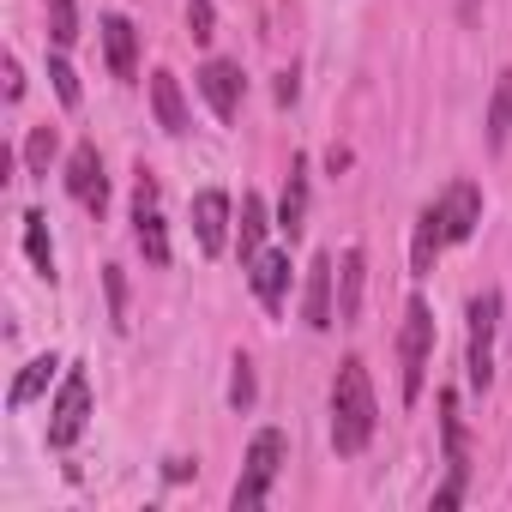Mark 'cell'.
I'll list each match as a JSON object with an SVG mask.
<instances>
[{
	"mask_svg": "<svg viewBox=\"0 0 512 512\" xmlns=\"http://www.w3.org/2000/svg\"><path fill=\"white\" fill-rule=\"evenodd\" d=\"M374 428H380L374 386H368V368H362V356H350V362L338 368V380H332V446H338V458H356V452H368Z\"/></svg>",
	"mask_w": 512,
	"mask_h": 512,
	"instance_id": "obj_1",
	"label": "cell"
},
{
	"mask_svg": "<svg viewBox=\"0 0 512 512\" xmlns=\"http://www.w3.org/2000/svg\"><path fill=\"white\" fill-rule=\"evenodd\" d=\"M284 470V434L278 428H260L247 446V464H241V482H235V512H253V506H266L272 482Z\"/></svg>",
	"mask_w": 512,
	"mask_h": 512,
	"instance_id": "obj_2",
	"label": "cell"
},
{
	"mask_svg": "<svg viewBox=\"0 0 512 512\" xmlns=\"http://www.w3.org/2000/svg\"><path fill=\"white\" fill-rule=\"evenodd\" d=\"M494 332H500V290H482L470 302V344H464V374L476 392L494 386Z\"/></svg>",
	"mask_w": 512,
	"mask_h": 512,
	"instance_id": "obj_3",
	"label": "cell"
},
{
	"mask_svg": "<svg viewBox=\"0 0 512 512\" xmlns=\"http://www.w3.org/2000/svg\"><path fill=\"white\" fill-rule=\"evenodd\" d=\"M428 356H434V314L428 302H410L404 308V332H398V362H404V404L422 398V380H428Z\"/></svg>",
	"mask_w": 512,
	"mask_h": 512,
	"instance_id": "obj_4",
	"label": "cell"
},
{
	"mask_svg": "<svg viewBox=\"0 0 512 512\" xmlns=\"http://www.w3.org/2000/svg\"><path fill=\"white\" fill-rule=\"evenodd\" d=\"M85 416H91V380H85V368H67V380L55 392V410H49V446L67 452L85 434Z\"/></svg>",
	"mask_w": 512,
	"mask_h": 512,
	"instance_id": "obj_5",
	"label": "cell"
},
{
	"mask_svg": "<svg viewBox=\"0 0 512 512\" xmlns=\"http://www.w3.org/2000/svg\"><path fill=\"white\" fill-rule=\"evenodd\" d=\"M133 235H139L145 266H169V229H163V211H157V175H145V169H139V187H133Z\"/></svg>",
	"mask_w": 512,
	"mask_h": 512,
	"instance_id": "obj_6",
	"label": "cell"
},
{
	"mask_svg": "<svg viewBox=\"0 0 512 512\" xmlns=\"http://www.w3.org/2000/svg\"><path fill=\"white\" fill-rule=\"evenodd\" d=\"M67 193H73L85 211H103V205H109L103 157H97V145H91V139H85V145H73V157H67Z\"/></svg>",
	"mask_w": 512,
	"mask_h": 512,
	"instance_id": "obj_7",
	"label": "cell"
},
{
	"mask_svg": "<svg viewBox=\"0 0 512 512\" xmlns=\"http://www.w3.org/2000/svg\"><path fill=\"white\" fill-rule=\"evenodd\" d=\"M434 205L446 217V241H470L476 235V223H482V187L476 181H452Z\"/></svg>",
	"mask_w": 512,
	"mask_h": 512,
	"instance_id": "obj_8",
	"label": "cell"
},
{
	"mask_svg": "<svg viewBox=\"0 0 512 512\" xmlns=\"http://www.w3.org/2000/svg\"><path fill=\"white\" fill-rule=\"evenodd\" d=\"M332 260H326V253H320V260L308 266V290H302V320L314 326V332H332L338 326V308H332Z\"/></svg>",
	"mask_w": 512,
	"mask_h": 512,
	"instance_id": "obj_9",
	"label": "cell"
},
{
	"mask_svg": "<svg viewBox=\"0 0 512 512\" xmlns=\"http://www.w3.org/2000/svg\"><path fill=\"white\" fill-rule=\"evenodd\" d=\"M253 296L266 314H284L290 296V253H253Z\"/></svg>",
	"mask_w": 512,
	"mask_h": 512,
	"instance_id": "obj_10",
	"label": "cell"
},
{
	"mask_svg": "<svg viewBox=\"0 0 512 512\" xmlns=\"http://www.w3.org/2000/svg\"><path fill=\"white\" fill-rule=\"evenodd\" d=\"M199 91H205V103H211L217 121H235V115H241V73H235L229 61H205Z\"/></svg>",
	"mask_w": 512,
	"mask_h": 512,
	"instance_id": "obj_11",
	"label": "cell"
},
{
	"mask_svg": "<svg viewBox=\"0 0 512 512\" xmlns=\"http://www.w3.org/2000/svg\"><path fill=\"white\" fill-rule=\"evenodd\" d=\"M193 235H199L205 253H223V241H229V193L205 187V193L193 199Z\"/></svg>",
	"mask_w": 512,
	"mask_h": 512,
	"instance_id": "obj_12",
	"label": "cell"
},
{
	"mask_svg": "<svg viewBox=\"0 0 512 512\" xmlns=\"http://www.w3.org/2000/svg\"><path fill=\"white\" fill-rule=\"evenodd\" d=\"M103 55H109V73H115V79H133V73H139V31H133L121 13L103 19Z\"/></svg>",
	"mask_w": 512,
	"mask_h": 512,
	"instance_id": "obj_13",
	"label": "cell"
},
{
	"mask_svg": "<svg viewBox=\"0 0 512 512\" xmlns=\"http://www.w3.org/2000/svg\"><path fill=\"white\" fill-rule=\"evenodd\" d=\"M278 229L296 241L308 229V157H290V181H284V205H278Z\"/></svg>",
	"mask_w": 512,
	"mask_h": 512,
	"instance_id": "obj_14",
	"label": "cell"
},
{
	"mask_svg": "<svg viewBox=\"0 0 512 512\" xmlns=\"http://www.w3.org/2000/svg\"><path fill=\"white\" fill-rule=\"evenodd\" d=\"M151 109H157V127L169 139L187 133V103H181V79L175 73H151Z\"/></svg>",
	"mask_w": 512,
	"mask_h": 512,
	"instance_id": "obj_15",
	"label": "cell"
},
{
	"mask_svg": "<svg viewBox=\"0 0 512 512\" xmlns=\"http://www.w3.org/2000/svg\"><path fill=\"white\" fill-rule=\"evenodd\" d=\"M440 247H446V217H440V205H428V211L416 217V241H410V272H416V278L434 272Z\"/></svg>",
	"mask_w": 512,
	"mask_h": 512,
	"instance_id": "obj_16",
	"label": "cell"
},
{
	"mask_svg": "<svg viewBox=\"0 0 512 512\" xmlns=\"http://www.w3.org/2000/svg\"><path fill=\"white\" fill-rule=\"evenodd\" d=\"M362 266L368 253L362 247H344V272H338V326H350L362 314Z\"/></svg>",
	"mask_w": 512,
	"mask_h": 512,
	"instance_id": "obj_17",
	"label": "cell"
},
{
	"mask_svg": "<svg viewBox=\"0 0 512 512\" xmlns=\"http://www.w3.org/2000/svg\"><path fill=\"white\" fill-rule=\"evenodd\" d=\"M55 368H61L55 356L25 362V374H19V380H13V392H7V410H25L31 398H43V392H49V380H55Z\"/></svg>",
	"mask_w": 512,
	"mask_h": 512,
	"instance_id": "obj_18",
	"label": "cell"
},
{
	"mask_svg": "<svg viewBox=\"0 0 512 512\" xmlns=\"http://www.w3.org/2000/svg\"><path fill=\"white\" fill-rule=\"evenodd\" d=\"M506 133H512V67L494 79V97H488V151H506Z\"/></svg>",
	"mask_w": 512,
	"mask_h": 512,
	"instance_id": "obj_19",
	"label": "cell"
},
{
	"mask_svg": "<svg viewBox=\"0 0 512 512\" xmlns=\"http://www.w3.org/2000/svg\"><path fill=\"white\" fill-rule=\"evenodd\" d=\"M266 229H272L266 199H260V193H241V260H247V266H253V253H260Z\"/></svg>",
	"mask_w": 512,
	"mask_h": 512,
	"instance_id": "obj_20",
	"label": "cell"
},
{
	"mask_svg": "<svg viewBox=\"0 0 512 512\" xmlns=\"http://www.w3.org/2000/svg\"><path fill=\"white\" fill-rule=\"evenodd\" d=\"M25 253H31V266L43 278H55V241H49V217L43 211H25Z\"/></svg>",
	"mask_w": 512,
	"mask_h": 512,
	"instance_id": "obj_21",
	"label": "cell"
},
{
	"mask_svg": "<svg viewBox=\"0 0 512 512\" xmlns=\"http://www.w3.org/2000/svg\"><path fill=\"white\" fill-rule=\"evenodd\" d=\"M49 43L55 49L79 43V0H49Z\"/></svg>",
	"mask_w": 512,
	"mask_h": 512,
	"instance_id": "obj_22",
	"label": "cell"
},
{
	"mask_svg": "<svg viewBox=\"0 0 512 512\" xmlns=\"http://www.w3.org/2000/svg\"><path fill=\"white\" fill-rule=\"evenodd\" d=\"M55 151H61V139H55V127H31V139H25V169H31V175H49V163H55Z\"/></svg>",
	"mask_w": 512,
	"mask_h": 512,
	"instance_id": "obj_23",
	"label": "cell"
},
{
	"mask_svg": "<svg viewBox=\"0 0 512 512\" xmlns=\"http://www.w3.org/2000/svg\"><path fill=\"white\" fill-rule=\"evenodd\" d=\"M49 79H55V97H61L67 109H79V79H73V67L61 61V49L49 55Z\"/></svg>",
	"mask_w": 512,
	"mask_h": 512,
	"instance_id": "obj_24",
	"label": "cell"
},
{
	"mask_svg": "<svg viewBox=\"0 0 512 512\" xmlns=\"http://www.w3.org/2000/svg\"><path fill=\"white\" fill-rule=\"evenodd\" d=\"M187 31H193V43H211V37H217V13H211V0H187Z\"/></svg>",
	"mask_w": 512,
	"mask_h": 512,
	"instance_id": "obj_25",
	"label": "cell"
},
{
	"mask_svg": "<svg viewBox=\"0 0 512 512\" xmlns=\"http://www.w3.org/2000/svg\"><path fill=\"white\" fill-rule=\"evenodd\" d=\"M229 404H235V410H247V404H253V362H247V356H235V380H229Z\"/></svg>",
	"mask_w": 512,
	"mask_h": 512,
	"instance_id": "obj_26",
	"label": "cell"
},
{
	"mask_svg": "<svg viewBox=\"0 0 512 512\" xmlns=\"http://www.w3.org/2000/svg\"><path fill=\"white\" fill-rule=\"evenodd\" d=\"M103 284H109V320H115V326H127V278L109 266V272H103Z\"/></svg>",
	"mask_w": 512,
	"mask_h": 512,
	"instance_id": "obj_27",
	"label": "cell"
},
{
	"mask_svg": "<svg viewBox=\"0 0 512 512\" xmlns=\"http://www.w3.org/2000/svg\"><path fill=\"white\" fill-rule=\"evenodd\" d=\"M7 97H13V103L25 97V73H19V61H7Z\"/></svg>",
	"mask_w": 512,
	"mask_h": 512,
	"instance_id": "obj_28",
	"label": "cell"
},
{
	"mask_svg": "<svg viewBox=\"0 0 512 512\" xmlns=\"http://www.w3.org/2000/svg\"><path fill=\"white\" fill-rule=\"evenodd\" d=\"M296 91H302L296 73H278V103H296Z\"/></svg>",
	"mask_w": 512,
	"mask_h": 512,
	"instance_id": "obj_29",
	"label": "cell"
},
{
	"mask_svg": "<svg viewBox=\"0 0 512 512\" xmlns=\"http://www.w3.org/2000/svg\"><path fill=\"white\" fill-rule=\"evenodd\" d=\"M452 13H458L464 25H476V13H482V0H452Z\"/></svg>",
	"mask_w": 512,
	"mask_h": 512,
	"instance_id": "obj_30",
	"label": "cell"
}]
</instances>
